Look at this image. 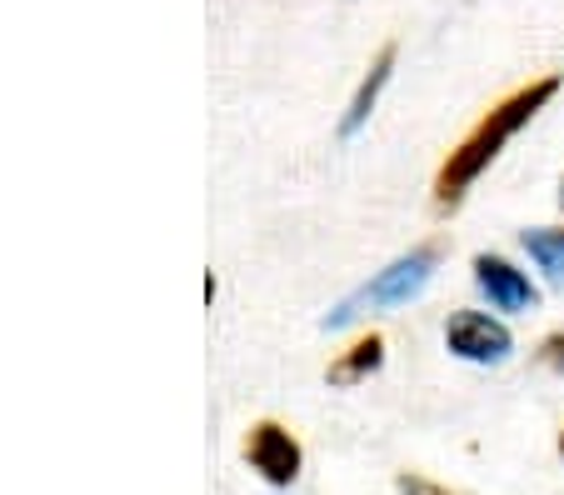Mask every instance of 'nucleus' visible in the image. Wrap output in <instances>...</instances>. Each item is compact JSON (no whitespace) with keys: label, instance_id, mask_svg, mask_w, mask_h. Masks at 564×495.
Returning a JSON list of instances; mask_svg holds the SVG:
<instances>
[{"label":"nucleus","instance_id":"f257e3e1","mask_svg":"<svg viewBox=\"0 0 564 495\" xmlns=\"http://www.w3.org/2000/svg\"><path fill=\"white\" fill-rule=\"evenodd\" d=\"M554 96H560V76H540V80H530V86H520L514 96H505L500 106L485 110V116L475 120V130H469L455 151L445 155V165H440V175H435V205L440 211H455V205L465 201L469 185L490 171V161L505 151V140H510L514 130L530 126Z\"/></svg>","mask_w":564,"mask_h":495},{"label":"nucleus","instance_id":"f03ea898","mask_svg":"<svg viewBox=\"0 0 564 495\" xmlns=\"http://www.w3.org/2000/svg\"><path fill=\"white\" fill-rule=\"evenodd\" d=\"M435 266H440V246H435V240H430V246L405 250V256H394L384 270H375V280H365L360 291H350L330 315H325V331H340V325L360 321V315H370V311H390V305L415 301V295L430 286Z\"/></svg>","mask_w":564,"mask_h":495},{"label":"nucleus","instance_id":"7ed1b4c3","mask_svg":"<svg viewBox=\"0 0 564 495\" xmlns=\"http://www.w3.org/2000/svg\"><path fill=\"white\" fill-rule=\"evenodd\" d=\"M445 345H449V356L469 361V366H500V361H510L514 335H510V325L485 311H455L445 321Z\"/></svg>","mask_w":564,"mask_h":495},{"label":"nucleus","instance_id":"20e7f679","mask_svg":"<svg viewBox=\"0 0 564 495\" xmlns=\"http://www.w3.org/2000/svg\"><path fill=\"white\" fill-rule=\"evenodd\" d=\"M246 461L250 471L260 475L265 485H275V491H285V485L300 481V465H305V451H300V441L280 426V420H256L246 435Z\"/></svg>","mask_w":564,"mask_h":495},{"label":"nucleus","instance_id":"39448f33","mask_svg":"<svg viewBox=\"0 0 564 495\" xmlns=\"http://www.w3.org/2000/svg\"><path fill=\"white\" fill-rule=\"evenodd\" d=\"M475 286L495 311H510V315L534 311V301H540L534 280L520 266H510L505 256H475Z\"/></svg>","mask_w":564,"mask_h":495},{"label":"nucleus","instance_id":"423d86ee","mask_svg":"<svg viewBox=\"0 0 564 495\" xmlns=\"http://www.w3.org/2000/svg\"><path fill=\"white\" fill-rule=\"evenodd\" d=\"M394 55H400V45H394V41L375 51L370 71H365V80H360V86H355L350 106H345V116H340V136H345V140H350V136H360V130H365V120H370V110H375V100H380V90L390 86Z\"/></svg>","mask_w":564,"mask_h":495},{"label":"nucleus","instance_id":"0eeeda50","mask_svg":"<svg viewBox=\"0 0 564 495\" xmlns=\"http://www.w3.org/2000/svg\"><path fill=\"white\" fill-rule=\"evenodd\" d=\"M380 366H384V335L370 331V335H360L350 351H340V356L330 361L325 380H330V386H360V380H370Z\"/></svg>","mask_w":564,"mask_h":495},{"label":"nucleus","instance_id":"6e6552de","mask_svg":"<svg viewBox=\"0 0 564 495\" xmlns=\"http://www.w3.org/2000/svg\"><path fill=\"white\" fill-rule=\"evenodd\" d=\"M520 246L530 250V260L544 270V280H550V286H564V230L560 226L520 230Z\"/></svg>","mask_w":564,"mask_h":495},{"label":"nucleus","instance_id":"1a4fd4ad","mask_svg":"<svg viewBox=\"0 0 564 495\" xmlns=\"http://www.w3.org/2000/svg\"><path fill=\"white\" fill-rule=\"evenodd\" d=\"M394 491H400V495H469V491L440 485V481H430V475H415V471H400V475H394Z\"/></svg>","mask_w":564,"mask_h":495},{"label":"nucleus","instance_id":"9d476101","mask_svg":"<svg viewBox=\"0 0 564 495\" xmlns=\"http://www.w3.org/2000/svg\"><path fill=\"white\" fill-rule=\"evenodd\" d=\"M540 361H544L550 370H564V331L544 335V341H540Z\"/></svg>","mask_w":564,"mask_h":495},{"label":"nucleus","instance_id":"9b49d317","mask_svg":"<svg viewBox=\"0 0 564 495\" xmlns=\"http://www.w3.org/2000/svg\"><path fill=\"white\" fill-rule=\"evenodd\" d=\"M560 455H564V431H560Z\"/></svg>","mask_w":564,"mask_h":495},{"label":"nucleus","instance_id":"f8f14e48","mask_svg":"<svg viewBox=\"0 0 564 495\" xmlns=\"http://www.w3.org/2000/svg\"><path fill=\"white\" fill-rule=\"evenodd\" d=\"M560 205H564V181H560Z\"/></svg>","mask_w":564,"mask_h":495}]
</instances>
